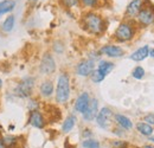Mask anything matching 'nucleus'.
<instances>
[{
    "label": "nucleus",
    "instance_id": "nucleus-3",
    "mask_svg": "<svg viewBox=\"0 0 154 148\" xmlns=\"http://www.w3.org/2000/svg\"><path fill=\"white\" fill-rule=\"evenodd\" d=\"M33 88H35V78L30 77V76H26L17 84L13 94L16 96L20 97V98H27V97L31 96Z\"/></svg>",
    "mask_w": 154,
    "mask_h": 148
},
{
    "label": "nucleus",
    "instance_id": "nucleus-15",
    "mask_svg": "<svg viewBox=\"0 0 154 148\" xmlns=\"http://www.w3.org/2000/svg\"><path fill=\"white\" fill-rule=\"evenodd\" d=\"M114 117H115V122L121 128H123L126 130H131L133 128V122L131 121L129 117H127V116H125L122 114H116Z\"/></svg>",
    "mask_w": 154,
    "mask_h": 148
},
{
    "label": "nucleus",
    "instance_id": "nucleus-17",
    "mask_svg": "<svg viewBox=\"0 0 154 148\" xmlns=\"http://www.w3.org/2000/svg\"><path fill=\"white\" fill-rule=\"evenodd\" d=\"M16 7L14 0H1L0 1V16L5 13H10Z\"/></svg>",
    "mask_w": 154,
    "mask_h": 148
},
{
    "label": "nucleus",
    "instance_id": "nucleus-19",
    "mask_svg": "<svg viewBox=\"0 0 154 148\" xmlns=\"http://www.w3.org/2000/svg\"><path fill=\"white\" fill-rule=\"evenodd\" d=\"M114 69V64L112 62H107V60H101L98 66H97V71L101 72L103 76H107L108 74L112 72V70Z\"/></svg>",
    "mask_w": 154,
    "mask_h": 148
},
{
    "label": "nucleus",
    "instance_id": "nucleus-13",
    "mask_svg": "<svg viewBox=\"0 0 154 148\" xmlns=\"http://www.w3.org/2000/svg\"><path fill=\"white\" fill-rule=\"evenodd\" d=\"M141 7H142V0H132V1L129 2V5L127 6L126 16L129 17V18L136 17L137 13L140 12Z\"/></svg>",
    "mask_w": 154,
    "mask_h": 148
},
{
    "label": "nucleus",
    "instance_id": "nucleus-5",
    "mask_svg": "<svg viewBox=\"0 0 154 148\" xmlns=\"http://www.w3.org/2000/svg\"><path fill=\"white\" fill-rule=\"evenodd\" d=\"M97 126L102 129H109L113 122V111L107 107H103L96 116Z\"/></svg>",
    "mask_w": 154,
    "mask_h": 148
},
{
    "label": "nucleus",
    "instance_id": "nucleus-22",
    "mask_svg": "<svg viewBox=\"0 0 154 148\" xmlns=\"http://www.w3.org/2000/svg\"><path fill=\"white\" fill-rule=\"evenodd\" d=\"M17 137L16 136H12V135H5L2 137V143L5 148H13L17 145Z\"/></svg>",
    "mask_w": 154,
    "mask_h": 148
},
{
    "label": "nucleus",
    "instance_id": "nucleus-31",
    "mask_svg": "<svg viewBox=\"0 0 154 148\" xmlns=\"http://www.w3.org/2000/svg\"><path fill=\"white\" fill-rule=\"evenodd\" d=\"M83 135H84V136H88V135H91V131H84V133H83Z\"/></svg>",
    "mask_w": 154,
    "mask_h": 148
},
{
    "label": "nucleus",
    "instance_id": "nucleus-7",
    "mask_svg": "<svg viewBox=\"0 0 154 148\" xmlns=\"http://www.w3.org/2000/svg\"><path fill=\"white\" fill-rule=\"evenodd\" d=\"M95 70V62L93 59H84L76 66V74L81 77H88Z\"/></svg>",
    "mask_w": 154,
    "mask_h": 148
},
{
    "label": "nucleus",
    "instance_id": "nucleus-9",
    "mask_svg": "<svg viewBox=\"0 0 154 148\" xmlns=\"http://www.w3.org/2000/svg\"><path fill=\"white\" fill-rule=\"evenodd\" d=\"M97 114H98V102H97L96 98H93V100H90V103H89L87 110L84 111L82 115H83V119L85 121L90 122L94 119H96Z\"/></svg>",
    "mask_w": 154,
    "mask_h": 148
},
{
    "label": "nucleus",
    "instance_id": "nucleus-21",
    "mask_svg": "<svg viewBox=\"0 0 154 148\" xmlns=\"http://www.w3.org/2000/svg\"><path fill=\"white\" fill-rule=\"evenodd\" d=\"M14 23H16L14 16L10 14L2 23V31L4 32H11L13 30V27H14Z\"/></svg>",
    "mask_w": 154,
    "mask_h": 148
},
{
    "label": "nucleus",
    "instance_id": "nucleus-4",
    "mask_svg": "<svg viewBox=\"0 0 154 148\" xmlns=\"http://www.w3.org/2000/svg\"><path fill=\"white\" fill-rule=\"evenodd\" d=\"M134 27L128 23H121L115 30L114 36L119 42H128L134 37Z\"/></svg>",
    "mask_w": 154,
    "mask_h": 148
},
{
    "label": "nucleus",
    "instance_id": "nucleus-33",
    "mask_svg": "<svg viewBox=\"0 0 154 148\" xmlns=\"http://www.w3.org/2000/svg\"><path fill=\"white\" fill-rule=\"evenodd\" d=\"M148 140H149V141H152V142H154V135H151Z\"/></svg>",
    "mask_w": 154,
    "mask_h": 148
},
{
    "label": "nucleus",
    "instance_id": "nucleus-35",
    "mask_svg": "<svg viewBox=\"0 0 154 148\" xmlns=\"http://www.w3.org/2000/svg\"><path fill=\"white\" fill-rule=\"evenodd\" d=\"M1 88H2V81L0 79V89H1Z\"/></svg>",
    "mask_w": 154,
    "mask_h": 148
},
{
    "label": "nucleus",
    "instance_id": "nucleus-8",
    "mask_svg": "<svg viewBox=\"0 0 154 148\" xmlns=\"http://www.w3.org/2000/svg\"><path fill=\"white\" fill-rule=\"evenodd\" d=\"M137 21L143 26H149L154 24V10L151 7L141 8L137 13Z\"/></svg>",
    "mask_w": 154,
    "mask_h": 148
},
{
    "label": "nucleus",
    "instance_id": "nucleus-28",
    "mask_svg": "<svg viewBox=\"0 0 154 148\" xmlns=\"http://www.w3.org/2000/svg\"><path fill=\"white\" fill-rule=\"evenodd\" d=\"M113 147L114 148H126L127 147V142L122 141V140H115L113 143Z\"/></svg>",
    "mask_w": 154,
    "mask_h": 148
},
{
    "label": "nucleus",
    "instance_id": "nucleus-34",
    "mask_svg": "<svg viewBox=\"0 0 154 148\" xmlns=\"http://www.w3.org/2000/svg\"><path fill=\"white\" fill-rule=\"evenodd\" d=\"M143 148H154V146H152V145H146V146H143Z\"/></svg>",
    "mask_w": 154,
    "mask_h": 148
},
{
    "label": "nucleus",
    "instance_id": "nucleus-10",
    "mask_svg": "<svg viewBox=\"0 0 154 148\" xmlns=\"http://www.w3.org/2000/svg\"><path fill=\"white\" fill-rule=\"evenodd\" d=\"M29 123L38 129H43L45 127V119L42 115V113L38 110H32L30 113V117H29Z\"/></svg>",
    "mask_w": 154,
    "mask_h": 148
},
{
    "label": "nucleus",
    "instance_id": "nucleus-11",
    "mask_svg": "<svg viewBox=\"0 0 154 148\" xmlns=\"http://www.w3.org/2000/svg\"><path fill=\"white\" fill-rule=\"evenodd\" d=\"M100 52L110 57V58H119V57H122L125 54L122 48H120L117 45H104L101 48Z\"/></svg>",
    "mask_w": 154,
    "mask_h": 148
},
{
    "label": "nucleus",
    "instance_id": "nucleus-12",
    "mask_svg": "<svg viewBox=\"0 0 154 148\" xmlns=\"http://www.w3.org/2000/svg\"><path fill=\"white\" fill-rule=\"evenodd\" d=\"M89 103H90V96H89V94L84 91L77 97L76 102H75V110L83 114L87 110Z\"/></svg>",
    "mask_w": 154,
    "mask_h": 148
},
{
    "label": "nucleus",
    "instance_id": "nucleus-36",
    "mask_svg": "<svg viewBox=\"0 0 154 148\" xmlns=\"http://www.w3.org/2000/svg\"><path fill=\"white\" fill-rule=\"evenodd\" d=\"M30 1H31V2H36L37 0H30Z\"/></svg>",
    "mask_w": 154,
    "mask_h": 148
},
{
    "label": "nucleus",
    "instance_id": "nucleus-27",
    "mask_svg": "<svg viewBox=\"0 0 154 148\" xmlns=\"http://www.w3.org/2000/svg\"><path fill=\"white\" fill-rule=\"evenodd\" d=\"M98 2V0H82L83 6L85 7H95Z\"/></svg>",
    "mask_w": 154,
    "mask_h": 148
},
{
    "label": "nucleus",
    "instance_id": "nucleus-29",
    "mask_svg": "<svg viewBox=\"0 0 154 148\" xmlns=\"http://www.w3.org/2000/svg\"><path fill=\"white\" fill-rule=\"evenodd\" d=\"M143 121H146V123L151 125V126H154V114H148L145 116Z\"/></svg>",
    "mask_w": 154,
    "mask_h": 148
},
{
    "label": "nucleus",
    "instance_id": "nucleus-20",
    "mask_svg": "<svg viewBox=\"0 0 154 148\" xmlns=\"http://www.w3.org/2000/svg\"><path fill=\"white\" fill-rule=\"evenodd\" d=\"M136 130L141 134V135H145V136H151L153 135V127L146 122H139L136 125Z\"/></svg>",
    "mask_w": 154,
    "mask_h": 148
},
{
    "label": "nucleus",
    "instance_id": "nucleus-24",
    "mask_svg": "<svg viewBox=\"0 0 154 148\" xmlns=\"http://www.w3.org/2000/svg\"><path fill=\"white\" fill-rule=\"evenodd\" d=\"M145 69L142 68V66H136L134 70H133V72H132V76L134 77L135 79H142L143 77H145Z\"/></svg>",
    "mask_w": 154,
    "mask_h": 148
},
{
    "label": "nucleus",
    "instance_id": "nucleus-16",
    "mask_svg": "<svg viewBox=\"0 0 154 148\" xmlns=\"http://www.w3.org/2000/svg\"><path fill=\"white\" fill-rule=\"evenodd\" d=\"M39 91L43 97H50L54 94V83L51 81H44L40 87H39Z\"/></svg>",
    "mask_w": 154,
    "mask_h": 148
},
{
    "label": "nucleus",
    "instance_id": "nucleus-2",
    "mask_svg": "<svg viewBox=\"0 0 154 148\" xmlns=\"http://www.w3.org/2000/svg\"><path fill=\"white\" fill-rule=\"evenodd\" d=\"M70 97V78L68 74H62L58 77L56 88V101L63 104L66 103Z\"/></svg>",
    "mask_w": 154,
    "mask_h": 148
},
{
    "label": "nucleus",
    "instance_id": "nucleus-1",
    "mask_svg": "<svg viewBox=\"0 0 154 148\" xmlns=\"http://www.w3.org/2000/svg\"><path fill=\"white\" fill-rule=\"evenodd\" d=\"M83 26L88 32L93 35H101L104 30V21L98 14L89 12L83 17Z\"/></svg>",
    "mask_w": 154,
    "mask_h": 148
},
{
    "label": "nucleus",
    "instance_id": "nucleus-25",
    "mask_svg": "<svg viewBox=\"0 0 154 148\" xmlns=\"http://www.w3.org/2000/svg\"><path fill=\"white\" fill-rule=\"evenodd\" d=\"M90 77H91V81H93L94 83H101V82L106 78V76H103L101 72H98L97 70H94V71L91 72V75H90Z\"/></svg>",
    "mask_w": 154,
    "mask_h": 148
},
{
    "label": "nucleus",
    "instance_id": "nucleus-32",
    "mask_svg": "<svg viewBox=\"0 0 154 148\" xmlns=\"http://www.w3.org/2000/svg\"><path fill=\"white\" fill-rule=\"evenodd\" d=\"M0 148H5L4 143H2V139H1V137H0Z\"/></svg>",
    "mask_w": 154,
    "mask_h": 148
},
{
    "label": "nucleus",
    "instance_id": "nucleus-14",
    "mask_svg": "<svg viewBox=\"0 0 154 148\" xmlns=\"http://www.w3.org/2000/svg\"><path fill=\"white\" fill-rule=\"evenodd\" d=\"M148 51H149V46L148 45H143L142 48H140L136 51H134L129 58L132 60H135V62H141V60H143V59H146L148 57Z\"/></svg>",
    "mask_w": 154,
    "mask_h": 148
},
{
    "label": "nucleus",
    "instance_id": "nucleus-18",
    "mask_svg": "<svg viewBox=\"0 0 154 148\" xmlns=\"http://www.w3.org/2000/svg\"><path fill=\"white\" fill-rule=\"evenodd\" d=\"M76 116L75 115H69L65 120H64V122H63V125H62V131L63 133H69V131H71L72 128L75 127V125H76Z\"/></svg>",
    "mask_w": 154,
    "mask_h": 148
},
{
    "label": "nucleus",
    "instance_id": "nucleus-26",
    "mask_svg": "<svg viewBox=\"0 0 154 148\" xmlns=\"http://www.w3.org/2000/svg\"><path fill=\"white\" fill-rule=\"evenodd\" d=\"M62 2H63V5H64V6H66V7L71 8V7H74V6L78 5L79 0H62Z\"/></svg>",
    "mask_w": 154,
    "mask_h": 148
},
{
    "label": "nucleus",
    "instance_id": "nucleus-30",
    "mask_svg": "<svg viewBox=\"0 0 154 148\" xmlns=\"http://www.w3.org/2000/svg\"><path fill=\"white\" fill-rule=\"evenodd\" d=\"M148 56H151L152 58H154V49H149V51H148Z\"/></svg>",
    "mask_w": 154,
    "mask_h": 148
},
{
    "label": "nucleus",
    "instance_id": "nucleus-6",
    "mask_svg": "<svg viewBox=\"0 0 154 148\" xmlns=\"http://www.w3.org/2000/svg\"><path fill=\"white\" fill-rule=\"evenodd\" d=\"M39 70L43 75H52L56 70V62L52 55L45 54L43 56L39 65Z\"/></svg>",
    "mask_w": 154,
    "mask_h": 148
},
{
    "label": "nucleus",
    "instance_id": "nucleus-23",
    "mask_svg": "<svg viewBox=\"0 0 154 148\" xmlns=\"http://www.w3.org/2000/svg\"><path fill=\"white\" fill-rule=\"evenodd\" d=\"M83 148H100V142L94 139H85L82 142Z\"/></svg>",
    "mask_w": 154,
    "mask_h": 148
}]
</instances>
